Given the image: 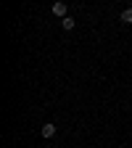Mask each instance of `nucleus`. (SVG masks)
I'll return each instance as SVG.
<instances>
[{
    "instance_id": "f257e3e1",
    "label": "nucleus",
    "mask_w": 132,
    "mask_h": 148,
    "mask_svg": "<svg viewBox=\"0 0 132 148\" xmlns=\"http://www.w3.org/2000/svg\"><path fill=\"white\" fill-rule=\"evenodd\" d=\"M50 11L58 16V18H66V11H69V8H66V3H53V8H50Z\"/></svg>"
},
{
    "instance_id": "f03ea898",
    "label": "nucleus",
    "mask_w": 132,
    "mask_h": 148,
    "mask_svg": "<svg viewBox=\"0 0 132 148\" xmlns=\"http://www.w3.org/2000/svg\"><path fill=\"white\" fill-rule=\"evenodd\" d=\"M40 132H42V138H53V135H55V124H53V122L42 124V130H40Z\"/></svg>"
},
{
    "instance_id": "7ed1b4c3",
    "label": "nucleus",
    "mask_w": 132,
    "mask_h": 148,
    "mask_svg": "<svg viewBox=\"0 0 132 148\" xmlns=\"http://www.w3.org/2000/svg\"><path fill=\"white\" fill-rule=\"evenodd\" d=\"M122 21L124 24H132V8H124L122 11Z\"/></svg>"
},
{
    "instance_id": "20e7f679",
    "label": "nucleus",
    "mask_w": 132,
    "mask_h": 148,
    "mask_svg": "<svg viewBox=\"0 0 132 148\" xmlns=\"http://www.w3.org/2000/svg\"><path fill=\"white\" fill-rule=\"evenodd\" d=\"M61 24H64V29H74V18L66 16V18H61Z\"/></svg>"
}]
</instances>
